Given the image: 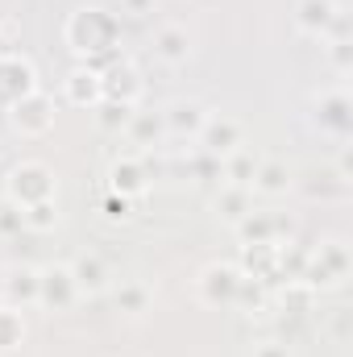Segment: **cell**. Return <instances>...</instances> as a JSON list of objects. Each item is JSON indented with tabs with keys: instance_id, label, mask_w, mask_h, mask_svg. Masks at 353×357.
<instances>
[{
	"instance_id": "9a60e30c",
	"label": "cell",
	"mask_w": 353,
	"mask_h": 357,
	"mask_svg": "<svg viewBox=\"0 0 353 357\" xmlns=\"http://www.w3.org/2000/svg\"><path fill=\"white\" fill-rule=\"evenodd\" d=\"M71 278H75V287H80V299H84V295H104V291L112 287V270H108V262H104L100 254H80V258L71 262Z\"/></svg>"
},
{
	"instance_id": "e0dca14e",
	"label": "cell",
	"mask_w": 353,
	"mask_h": 357,
	"mask_svg": "<svg viewBox=\"0 0 353 357\" xmlns=\"http://www.w3.org/2000/svg\"><path fill=\"white\" fill-rule=\"evenodd\" d=\"M291 167L283 162V158H258V167H254V178H250V191H258L266 199H278V195H287L291 191Z\"/></svg>"
},
{
	"instance_id": "4dcf8cb0",
	"label": "cell",
	"mask_w": 353,
	"mask_h": 357,
	"mask_svg": "<svg viewBox=\"0 0 353 357\" xmlns=\"http://www.w3.org/2000/svg\"><path fill=\"white\" fill-rule=\"evenodd\" d=\"M100 208H104L108 220H129V216H133V199H129V195H117V191H108Z\"/></svg>"
},
{
	"instance_id": "3957f363",
	"label": "cell",
	"mask_w": 353,
	"mask_h": 357,
	"mask_svg": "<svg viewBox=\"0 0 353 357\" xmlns=\"http://www.w3.org/2000/svg\"><path fill=\"white\" fill-rule=\"evenodd\" d=\"M350 274V245L345 241H324L320 250H308V266L299 274V282L316 295L329 287H341Z\"/></svg>"
},
{
	"instance_id": "1f68e13d",
	"label": "cell",
	"mask_w": 353,
	"mask_h": 357,
	"mask_svg": "<svg viewBox=\"0 0 353 357\" xmlns=\"http://www.w3.org/2000/svg\"><path fill=\"white\" fill-rule=\"evenodd\" d=\"M329 63L337 75H350L353 71V42H329Z\"/></svg>"
},
{
	"instance_id": "7a4b0ae2",
	"label": "cell",
	"mask_w": 353,
	"mask_h": 357,
	"mask_svg": "<svg viewBox=\"0 0 353 357\" xmlns=\"http://www.w3.org/2000/svg\"><path fill=\"white\" fill-rule=\"evenodd\" d=\"M54 195H59V178H54V171L46 162H38V158L17 162L8 171V178H4V199H13L21 208H33L42 199H54Z\"/></svg>"
},
{
	"instance_id": "5bb4252c",
	"label": "cell",
	"mask_w": 353,
	"mask_h": 357,
	"mask_svg": "<svg viewBox=\"0 0 353 357\" xmlns=\"http://www.w3.org/2000/svg\"><path fill=\"white\" fill-rule=\"evenodd\" d=\"M0 303H8V307H33L38 303V270L33 266H13L4 274V282H0Z\"/></svg>"
},
{
	"instance_id": "30bf717a",
	"label": "cell",
	"mask_w": 353,
	"mask_h": 357,
	"mask_svg": "<svg viewBox=\"0 0 353 357\" xmlns=\"http://www.w3.org/2000/svg\"><path fill=\"white\" fill-rule=\"evenodd\" d=\"M312 121L320 125V133H333V137H350L353 133V100L345 88H329L316 96L312 104Z\"/></svg>"
},
{
	"instance_id": "5b68a950",
	"label": "cell",
	"mask_w": 353,
	"mask_h": 357,
	"mask_svg": "<svg viewBox=\"0 0 353 357\" xmlns=\"http://www.w3.org/2000/svg\"><path fill=\"white\" fill-rule=\"evenodd\" d=\"M29 91H38V71L25 54L17 50H0V108L8 112L17 100H25Z\"/></svg>"
},
{
	"instance_id": "d4e9b609",
	"label": "cell",
	"mask_w": 353,
	"mask_h": 357,
	"mask_svg": "<svg viewBox=\"0 0 353 357\" xmlns=\"http://www.w3.org/2000/svg\"><path fill=\"white\" fill-rule=\"evenodd\" d=\"M133 108H137V104H125V100H100V104L91 108V116H96V125H100L104 133H125Z\"/></svg>"
},
{
	"instance_id": "f546056e",
	"label": "cell",
	"mask_w": 353,
	"mask_h": 357,
	"mask_svg": "<svg viewBox=\"0 0 353 357\" xmlns=\"http://www.w3.org/2000/svg\"><path fill=\"white\" fill-rule=\"evenodd\" d=\"M262 303H266V282L250 278V274H241L237 295H233V307H241V312H258Z\"/></svg>"
},
{
	"instance_id": "52a82bcc",
	"label": "cell",
	"mask_w": 353,
	"mask_h": 357,
	"mask_svg": "<svg viewBox=\"0 0 353 357\" xmlns=\"http://www.w3.org/2000/svg\"><path fill=\"white\" fill-rule=\"evenodd\" d=\"M237 282H241L237 262H208V266L200 270V278H195V295L208 307H233Z\"/></svg>"
},
{
	"instance_id": "ba28073f",
	"label": "cell",
	"mask_w": 353,
	"mask_h": 357,
	"mask_svg": "<svg viewBox=\"0 0 353 357\" xmlns=\"http://www.w3.org/2000/svg\"><path fill=\"white\" fill-rule=\"evenodd\" d=\"M241 142H246L241 121H233V116H225V112H208L204 129L195 133V150H204V154H212V158H229L233 150H241Z\"/></svg>"
},
{
	"instance_id": "f1b7e54d",
	"label": "cell",
	"mask_w": 353,
	"mask_h": 357,
	"mask_svg": "<svg viewBox=\"0 0 353 357\" xmlns=\"http://www.w3.org/2000/svg\"><path fill=\"white\" fill-rule=\"evenodd\" d=\"M25 229V208L13 204V199H0V241H17Z\"/></svg>"
},
{
	"instance_id": "7c38bea8",
	"label": "cell",
	"mask_w": 353,
	"mask_h": 357,
	"mask_svg": "<svg viewBox=\"0 0 353 357\" xmlns=\"http://www.w3.org/2000/svg\"><path fill=\"white\" fill-rule=\"evenodd\" d=\"M150 178H154V171H150V162H146V158L125 154V158H117V162L108 167V191L137 199V195H146V191H150Z\"/></svg>"
},
{
	"instance_id": "cb8c5ba5",
	"label": "cell",
	"mask_w": 353,
	"mask_h": 357,
	"mask_svg": "<svg viewBox=\"0 0 353 357\" xmlns=\"http://www.w3.org/2000/svg\"><path fill=\"white\" fill-rule=\"evenodd\" d=\"M112 303H117V312H125V316H146L150 303H154V291H150V282H121V287L112 291Z\"/></svg>"
},
{
	"instance_id": "d6986e66",
	"label": "cell",
	"mask_w": 353,
	"mask_h": 357,
	"mask_svg": "<svg viewBox=\"0 0 353 357\" xmlns=\"http://www.w3.org/2000/svg\"><path fill=\"white\" fill-rule=\"evenodd\" d=\"M337 8H341L337 0H295V29L308 38H324Z\"/></svg>"
},
{
	"instance_id": "603a6c76",
	"label": "cell",
	"mask_w": 353,
	"mask_h": 357,
	"mask_svg": "<svg viewBox=\"0 0 353 357\" xmlns=\"http://www.w3.org/2000/svg\"><path fill=\"white\" fill-rule=\"evenodd\" d=\"M274 258H278V245L266 241V245H241V262L237 270L258 278V282H274Z\"/></svg>"
},
{
	"instance_id": "6da1fadb",
	"label": "cell",
	"mask_w": 353,
	"mask_h": 357,
	"mask_svg": "<svg viewBox=\"0 0 353 357\" xmlns=\"http://www.w3.org/2000/svg\"><path fill=\"white\" fill-rule=\"evenodd\" d=\"M67 46L80 54V63L91 59H104V54H121V17L108 13V8H75L67 17V29H63Z\"/></svg>"
},
{
	"instance_id": "44dd1931",
	"label": "cell",
	"mask_w": 353,
	"mask_h": 357,
	"mask_svg": "<svg viewBox=\"0 0 353 357\" xmlns=\"http://www.w3.org/2000/svg\"><path fill=\"white\" fill-rule=\"evenodd\" d=\"M63 96H67V104H75V108H96V104L104 100L100 75L88 71V67H75V71L67 75V84H63Z\"/></svg>"
},
{
	"instance_id": "ac0fdd59",
	"label": "cell",
	"mask_w": 353,
	"mask_h": 357,
	"mask_svg": "<svg viewBox=\"0 0 353 357\" xmlns=\"http://www.w3.org/2000/svg\"><path fill=\"white\" fill-rule=\"evenodd\" d=\"M125 137L133 142V146H142V150H150V146H158V142H167V121H163V108H133V116H129V125H125Z\"/></svg>"
},
{
	"instance_id": "484cf974",
	"label": "cell",
	"mask_w": 353,
	"mask_h": 357,
	"mask_svg": "<svg viewBox=\"0 0 353 357\" xmlns=\"http://www.w3.org/2000/svg\"><path fill=\"white\" fill-rule=\"evenodd\" d=\"M21 345H25V316H21V307L0 303V357Z\"/></svg>"
},
{
	"instance_id": "d590c367",
	"label": "cell",
	"mask_w": 353,
	"mask_h": 357,
	"mask_svg": "<svg viewBox=\"0 0 353 357\" xmlns=\"http://www.w3.org/2000/svg\"><path fill=\"white\" fill-rule=\"evenodd\" d=\"M345 320H350V307H337V337H345Z\"/></svg>"
},
{
	"instance_id": "7402d4cb",
	"label": "cell",
	"mask_w": 353,
	"mask_h": 357,
	"mask_svg": "<svg viewBox=\"0 0 353 357\" xmlns=\"http://www.w3.org/2000/svg\"><path fill=\"white\" fill-rule=\"evenodd\" d=\"M212 208H216V216H220V220L237 225L246 212H254V191H250V187H233V183H220V191H216Z\"/></svg>"
},
{
	"instance_id": "d6a6232c",
	"label": "cell",
	"mask_w": 353,
	"mask_h": 357,
	"mask_svg": "<svg viewBox=\"0 0 353 357\" xmlns=\"http://www.w3.org/2000/svg\"><path fill=\"white\" fill-rule=\"evenodd\" d=\"M191 175L200 178H220V158H212V154H204V150H195V158H191Z\"/></svg>"
},
{
	"instance_id": "836d02e7",
	"label": "cell",
	"mask_w": 353,
	"mask_h": 357,
	"mask_svg": "<svg viewBox=\"0 0 353 357\" xmlns=\"http://www.w3.org/2000/svg\"><path fill=\"white\" fill-rule=\"evenodd\" d=\"M254 357H291V349H287V341H262V345H254Z\"/></svg>"
},
{
	"instance_id": "4fadbf2b",
	"label": "cell",
	"mask_w": 353,
	"mask_h": 357,
	"mask_svg": "<svg viewBox=\"0 0 353 357\" xmlns=\"http://www.w3.org/2000/svg\"><path fill=\"white\" fill-rule=\"evenodd\" d=\"M163 121H167V137H191L195 142V133L208 121V108L200 100H171L163 108Z\"/></svg>"
},
{
	"instance_id": "9c48e42d",
	"label": "cell",
	"mask_w": 353,
	"mask_h": 357,
	"mask_svg": "<svg viewBox=\"0 0 353 357\" xmlns=\"http://www.w3.org/2000/svg\"><path fill=\"white\" fill-rule=\"evenodd\" d=\"M80 303V287L71 278V266H42L38 270V307L46 312H71Z\"/></svg>"
},
{
	"instance_id": "8992f818",
	"label": "cell",
	"mask_w": 353,
	"mask_h": 357,
	"mask_svg": "<svg viewBox=\"0 0 353 357\" xmlns=\"http://www.w3.org/2000/svg\"><path fill=\"white\" fill-rule=\"evenodd\" d=\"M233 229H237L241 245H266V241L283 245V241L295 237V220L283 216V212H246Z\"/></svg>"
},
{
	"instance_id": "2e32d148",
	"label": "cell",
	"mask_w": 353,
	"mask_h": 357,
	"mask_svg": "<svg viewBox=\"0 0 353 357\" xmlns=\"http://www.w3.org/2000/svg\"><path fill=\"white\" fill-rule=\"evenodd\" d=\"M154 54H158L167 67H183V63L191 59V33H187V25H175V21L158 25V29H154Z\"/></svg>"
},
{
	"instance_id": "ffe728a7",
	"label": "cell",
	"mask_w": 353,
	"mask_h": 357,
	"mask_svg": "<svg viewBox=\"0 0 353 357\" xmlns=\"http://www.w3.org/2000/svg\"><path fill=\"white\" fill-rule=\"evenodd\" d=\"M350 187H353V178L341 167H324V171H312V175L303 178L308 199H345Z\"/></svg>"
},
{
	"instance_id": "4316f807",
	"label": "cell",
	"mask_w": 353,
	"mask_h": 357,
	"mask_svg": "<svg viewBox=\"0 0 353 357\" xmlns=\"http://www.w3.org/2000/svg\"><path fill=\"white\" fill-rule=\"evenodd\" d=\"M254 167H258V158H254L250 150H233L229 158H220V183H233V187H250V178H254Z\"/></svg>"
},
{
	"instance_id": "277c9868",
	"label": "cell",
	"mask_w": 353,
	"mask_h": 357,
	"mask_svg": "<svg viewBox=\"0 0 353 357\" xmlns=\"http://www.w3.org/2000/svg\"><path fill=\"white\" fill-rule=\"evenodd\" d=\"M54 100L46 96V91H29L25 100H17L13 108H8V125L21 133V137H46L50 129H54Z\"/></svg>"
},
{
	"instance_id": "83f0119b",
	"label": "cell",
	"mask_w": 353,
	"mask_h": 357,
	"mask_svg": "<svg viewBox=\"0 0 353 357\" xmlns=\"http://www.w3.org/2000/svg\"><path fill=\"white\" fill-rule=\"evenodd\" d=\"M25 229L29 233H54L59 229V204L54 199H42V204L25 208Z\"/></svg>"
},
{
	"instance_id": "8fae6325",
	"label": "cell",
	"mask_w": 353,
	"mask_h": 357,
	"mask_svg": "<svg viewBox=\"0 0 353 357\" xmlns=\"http://www.w3.org/2000/svg\"><path fill=\"white\" fill-rule=\"evenodd\" d=\"M100 88H104V100H125V104H137L142 100V71H137V63L129 59V54H121L108 71H100Z\"/></svg>"
},
{
	"instance_id": "e575fe53",
	"label": "cell",
	"mask_w": 353,
	"mask_h": 357,
	"mask_svg": "<svg viewBox=\"0 0 353 357\" xmlns=\"http://www.w3.org/2000/svg\"><path fill=\"white\" fill-rule=\"evenodd\" d=\"M121 8H125L129 17H146V13L154 8V0H121Z\"/></svg>"
}]
</instances>
